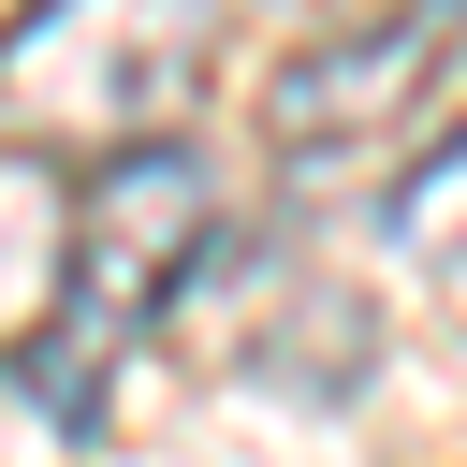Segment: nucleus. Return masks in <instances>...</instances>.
Here are the masks:
<instances>
[{
    "label": "nucleus",
    "instance_id": "f257e3e1",
    "mask_svg": "<svg viewBox=\"0 0 467 467\" xmlns=\"http://www.w3.org/2000/svg\"><path fill=\"white\" fill-rule=\"evenodd\" d=\"M204 161L190 146H117L88 190H73V234H58V306H44V336H29V409L58 423V438H88L102 423V394H117V365L161 336V306L190 292V263H204Z\"/></svg>",
    "mask_w": 467,
    "mask_h": 467
},
{
    "label": "nucleus",
    "instance_id": "f03ea898",
    "mask_svg": "<svg viewBox=\"0 0 467 467\" xmlns=\"http://www.w3.org/2000/svg\"><path fill=\"white\" fill-rule=\"evenodd\" d=\"M219 73V0H29L0 15V117L15 146H175Z\"/></svg>",
    "mask_w": 467,
    "mask_h": 467
},
{
    "label": "nucleus",
    "instance_id": "7ed1b4c3",
    "mask_svg": "<svg viewBox=\"0 0 467 467\" xmlns=\"http://www.w3.org/2000/svg\"><path fill=\"white\" fill-rule=\"evenodd\" d=\"M452 58H467V0H379V15L321 29V44L277 73L263 131H277V161H292V175H336V161L394 146V131L438 102V73H452Z\"/></svg>",
    "mask_w": 467,
    "mask_h": 467
},
{
    "label": "nucleus",
    "instance_id": "20e7f679",
    "mask_svg": "<svg viewBox=\"0 0 467 467\" xmlns=\"http://www.w3.org/2000/svg\"><path fill=\"white\" fill-rule=\"evenodd\" d=\"M58 234H73L58 161H44V146H0V350L44 336V306H58Z\"/></svg>",
    "mask_w": 467,
    "mask_h": 467
},
{
    "label": "nucleus",
    "instance_id": "39448f33",
    "mask_svg": "<svg viewBox=\"0 0 467 467\" xmlns=\"http://www.w3.org/2000/svg\"><path fill=\"white\" fill-rule=\"evenodd\" d=\"M394 248H423V263L467 277V131H438V146L394 175Z\"/></svg>",
    "mask_w": 467,
    "mask_h": 467
}]
</instances>
